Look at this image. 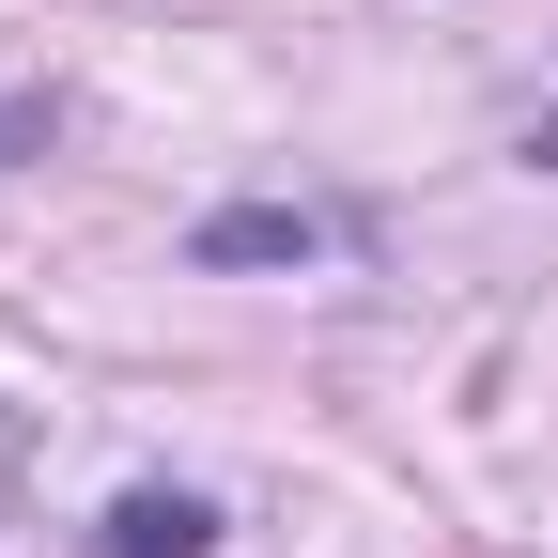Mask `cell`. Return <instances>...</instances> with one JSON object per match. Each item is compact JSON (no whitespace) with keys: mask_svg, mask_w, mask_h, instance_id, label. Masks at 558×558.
Listing matches in <instances>:
<instances>
[{"mask_svg":"<svg viewBox=\"0 0 558 558\" xmlns=\"http://www.w3.org/2000/svg\"><path fill=\"white\" fill-rule=\"evenodd\" d=\"M341 233L357 218H326V202H233V218H202V264H311Z\"/></svg>","mask_w":558,"mask_h":558,"instance_id":"obj_1","label":"cell"},{"mask_svg":"<svg viewBox=\"0 0 558 558\" xmlns=\"http://www.w3.org/2000/svg\"><path fill=\"white\" fill-rule=\"evenodd\" d=\"M94 543H109V558H202V543H218V512H202L186 481H140V497H109Z\"/></svg>","mask_w":558,"mask_h":558,"instance_id":"obj_2","label":"cell"},{"mask_svg":"<svg viewBox=\"0 0 558 558\" xmlns=\"http://www.w3.org/2000/svg\"><path fill=\"white\" fill-rule=\"evenodd\" d=\"M527 156H543V171H558V124H527Z\"/></svg>","mask_w":558,"mask_h":558,"instance_id":"obj_3","label":"cell"}]
</instances>
